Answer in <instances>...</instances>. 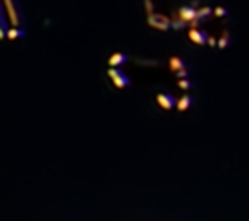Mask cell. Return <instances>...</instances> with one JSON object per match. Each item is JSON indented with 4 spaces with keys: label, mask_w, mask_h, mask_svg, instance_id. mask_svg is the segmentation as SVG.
<instances>
[{
    "label": "cell",
    "mask_w": 249,
    "mask_h": 221,
    "mask_svg": "<svg viewBox=\"0 0 249 221\" xmlns=\"http://www.w3.org/2000/svg\"><path fill=\"white\" fill-rule=\"evenodd\" d=\"M26 36V18L18 0H0V40Z\"/></svg>",
    "instance_id": "4"
},
{
    "label": "cell",
    "mask_w": 249,
    "mask_h": 221,
    "mask_svg": "<svg viewBox=\"0 0 249 221\" xmlns=\"http://www.w3.org/2000/svg\"><path fill=\"white\" fill-rule=\"evenodd\" d=\"M110 82L124 88H138L152 96L165 112H185L194 104V80L188 64L178 56L156 58L130 52H114L106 70Z\"/></svg>",
    "instance_id": "1"
},
{
    "label": "cell",
    "mask_w": 249,
    "mask_h": 221,
    "mask_svg": "<svg viewBox=\"0 0 249 221\" xmlns=\"http://www.w3.org/2000/svg\"><path fill=\"white\" fill-rule=\"evenodd\" d=\"M148 24L160 32H185L203 0H142Z\"/></svg>",
    "instance_id": "3"
},
{
    "label": "cell",
    "mask_w": 249,
    "mask_h": 221,
    "mask_svg": "<svg viewBox=\"0 0 249 221\" xmlns=\"http://www.w3.org/2000/svg\"><path fill=\"white\" fill-rule=\"evenodd\" d=\"M190 42L203 48L221 50L231 42V18L230 12L215 4H203L185 28Z\"/></svg>",
    "instance_id": "2"
}]
</instances>
